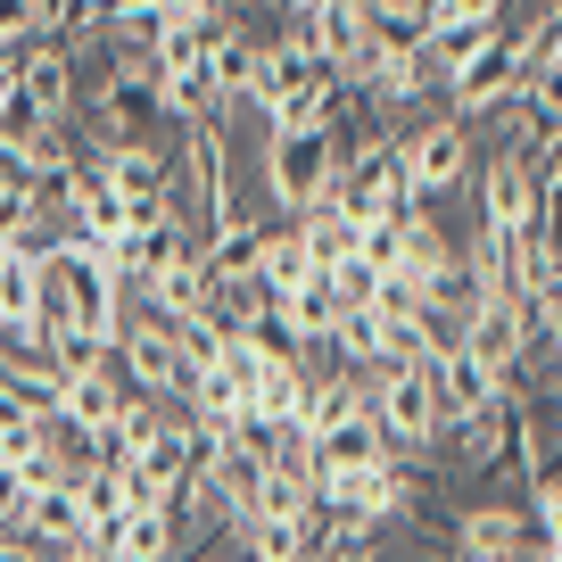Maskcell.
Here are the masks:
<instances>
[{
  "label": "cell",
  "instance_id": "1",
  "mask_svg": "<svg viewBox=\"0 0 562 562\" xmlns=\"http://www.w3.org/2000/svg\"><path fill=\"white\" fill-rule=\"evenodd\" d=\"M34 257H42V315H34V331H25V348L50 356L58 339H100V348H108L116 323H124V281L108 273L91 248H75L67 232L42 240Z\"/></svg>",
  "mask_w": 562,
  "mask_h": 562
},
{
  "label": "cell",
  "instance_id": "8",
  "mask_svg": "<svg viewBox=\"0 0 562 562\" xmlns=\"http://www.w3.org/2000/svg\"><path fill=\"white\" fill-rule=\"evenodd\" d=\"M529 538V513L521 505H456V521H447V554L456 562H513V546Z\"/></svg>",
  "mask_w": 562,
  "mask_h": 562
},
{
  "label": "cell",
  "instance_id": "4",
  "mask_svg": "<svg viewBox=\"0 0 562 562\" xmlns=\"http://www.w3.org/2000/svg\"><path fill=\"white\" fill-rule=\"evenodd\" d=\"M372 430H381V447L397 463H430V447H439V430H447L439 397H430V364L372 372Z\"/></svg>",
  "mask_w": 562,
  "mask_h": 562
},
{
  "label": "cell",
  "instance_id": "12",
  "mask_svg": "<svg viewBox=\"0 0 562 562\" xmlns=\"http://www.w3.org/2000/svg\"><path fill=\"white\" fill-rule=\"evenodd\" d=\"M34 315H42V257L34 248H0V323H9V339L25 348V331H34Z\"/></svg>",
  "mask_w": 562,
  "mask_h": 562
},
{
  "label": "cell",
  "instance_id": "2",
  "mask_svg": "<svg viewBox=\"0 0 562 562\" xmlns=\"http://www.w3.org/2000/svg\"><path fill=\"white\" fill-rule=\"evenodd\" d=\"M257 182H265V207L273 215H306L339 182V133L331 124H315V133H265Z\"/></svg>",
  "mask_w": 562,
  "mask_h": 562
},
{
  "label": "cell",
  "instance_id": "14",
  "mask_svg": "<svg viewBox=\"0 0 562 562\" xmlns=\"http://www.w3.org/2000/svg\"><path fill=\"white\" fill-rule=\"evenodd\" d=\"M299 224V240H306V265H339V257H356V215H339V199H315L306 215H290Z\"/></svg>",
  "mask_w": 562,
  "mask_h": 562
},
{
  "label": "cell",
  "instance_id": "5",
  "mask_svg": "<svg viewBox=\"0 0 562 562\" xmlns=\"http://www.w3.org/2000/svg\"><path fill=\"white\" fill-rule=\"evenodd\" d=\"M513 75H521V25H488L480 50L439 75V83H447V116H463V124L496 116V108L513 100Z\"/></svg>",
  "mask_w": 562,
  "mask_h": 562
},
{
  "label": "cell",
  "instance_id": "3",
  "mask_svg": "<svg viewBox=\"0 0 562 562\" xmlns=\"http://www.w3.org/2000/svg\"><path fill=\"white\" fill-rule=\"evenodd\" d=\"M472 149H480V124H463V116H414L397 133V166H405V191L430 207V199H447V191H463L472 182Z\"/></svg>",
  "mask_w": 562,
  "mask_h": 562
},
{
  "label": "cell",
  "instance_id": "10",
  "mask_svg": "<svg viewBox=\"0 0 562 562\" xmlns=\"http://www.w3.org/2000/svg\"><path fill=\"white\" fill-rule=\"evenodd\" d=\"M480 224H505V232H521L529 215H546L538 207V191H529V166H521V149H496L488 166H480Z\"/></svg>",
  "mask_w": 562,
  "mask_h": 562
},
{
  "label": "cell",
  "instance_id": "15",
  "mask_svg": "<svg viewBox=\"0 0 562 562\" xmlns=\"http://www.w3.org/2000/svg\"><path fill=\"white\" fill-rule=\"evenodd\" d=\"M240 546H248V562H299V521H281V513H248Z\"/></svg>",
  "mask_w": 562,
  "mask_h": 562
},
{
  "label": "cell",
  "instance_id": "16",
  "mask_svg": "<svg viewBox=\"0 0 562 562\" xmlns=\"http://www.w3.org/2000/svg\"><path fill=\"white\" fill-rule=\"evenodd\" d=\"M34 42V0H0V50H25Z\"/></svg>",
  "mask_w": 562,
  "mask_h": 562
},
{
  "label": "cell",
  "instance_id": "18",
  "mask_svg": "<svg viewBox=\"0 0 562 562\" xmlns=\"http://www.w3.org/2000/svg\"><path fill=\"white\" fill-rule=\"evenodd\" d=\"M0 339H9V323H0Z\"/></svg>",
  "mask_w": 562,
  "mask_h": 562
},
{
  "label": "cell",
  "instance_id": "9",
  "mask_svg": "<svg viewBox=\"0 0 562 562\" xmlns=\"http://www.w3.org/2000/svg\"><path fill=\"white\" fill-rule=\"evenodd\" d=\"M257 50H265V42L248 34L240 18L215 25V42H207V91H215V116H240V108H248V83H257Z\"/></svg>",
  "mask_w": 562,
  "mask_h": 562
},
{
  "label": "cell",
  "instance_id": "13",
  "mask_svg": "<svg viewBox=\"0 0 562 562\" xmlns=\"http://www.w3.org/2000/svg\"><path fill=\"white\" fill-rule=\"evenodd\" d=\"M306 273V240H299V224L290 215H265V232H257V265H248V281H257L265 299L281 306V290Z\"/></svg>",
  "mask_w": 562,
  "mask_h": 562
},
{
  "label": "cell",
  "instance_id": "6",
  "mask_svg": "<svg viewBox=\"0 0 562 562\" xmlns=\"http://www.w3.org/2000/svg\"><path fill=\"white\" fill-rule=\"evenodd\" d=\"M430 397H439V414H480V405H505V372L488 364L480 348H463V339H447V348H430Z\"/></svg>",
  "mask_w": 562,
  "mask_h": 562
},
{
  "label": "cell",
  "instance_id": "11",
  "mask_svg": "<svg viewBox=\"0 0 562 562\" xmlns=\"http://www.w3.org/2000/svg\"><path fill=\"white\" fill-rule=\"evenodd\" d=\"M100 182L124 199V207H149V199H166V149H158V133L133 140V149H100Z\"/></svg>",
  "mask_w": 562,
  "mask_h": 562
},
{
  "label": "cell",
  "instance_id": "17",
  "mask_svg": "<svg viewBox=\"0 0 562 562\" xmlns=\"http://www.w3.org/2000/svg\"><path fill=\"white\" fill-rule=\"evenodd\" d=\"M513 0H439V18H463V25H505Z\"/></svg>",
  "mask_w": 562,
  "mask_h": 562
},
{
  "label": "cell",
  "instance_id": "7",
  "mask_svg": "<svg viewBox=\"0 0 562 562\" xmlns=\"http://www.w3.org/2000/svg\"><path fill=\"white\" fill-rule=\"evenodd\" d=\"M18 100L34 108L42 124H75V100H83V83H75L67 42H25V50H18Z\"/></svg>",
  "mask_w": 562,
  "mask_h": 562
}]
</instances>
